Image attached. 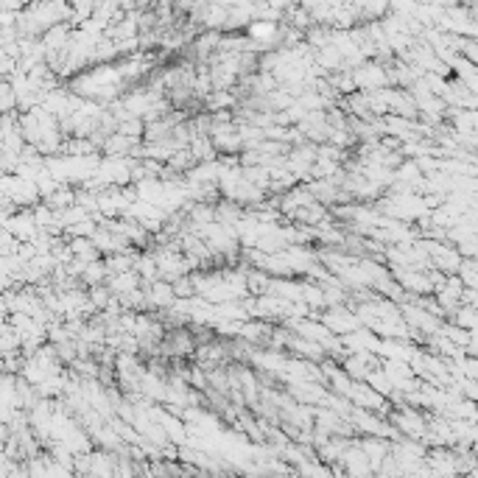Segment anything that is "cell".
<instances>
[{"instance_id":"cell-1","label":"cell","mask_w":478,"mask_h":478,"mask_svg":"<svg viewBox=\"0 0 478 478\" xmlns=\"http://www.w3.org/2000/svg\"><path fill=\"white\" fill-rule=\"evenodd\" d=\"M322 322L336 333V336H347V333H352V330H358L361 327V317H355V314H350L347 308H342V305H336V308H330L324 317H322Z\"/></svg>"},{"instance_id":"cell-2","label":"cell","mask_w":478,"mask_h":478,"mask_svg":"<svg viewBox=\"0 0 478 478\" xmlns=\"http://www.w3.org/2000/svg\"><path fill=\"white\" fill-rule=\"evenodd\" d=\"M364 450H367V456H369V462H383L386 459V453H389V447L383 445L381 439H369V442H364Z\"/></svg>"}]
</instances>
